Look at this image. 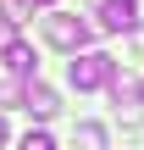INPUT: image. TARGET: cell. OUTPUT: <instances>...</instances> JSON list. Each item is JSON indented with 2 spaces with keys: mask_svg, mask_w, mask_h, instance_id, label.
<instances>
[{
  "mask_svg": "<svg viewBox=\"0 0 144 150\" xmlns=\"http://www.w3.org/2000/svg\"><path fill=\"white\" fill-rule=\"evenodd\" d=\"M22 111H33V117L44 122V117H55V111H61V100H55V89H50V83H39V78H33V83H28V106H22Z\"/></svg>",
  "mask_w": 144,
  "mask_h": 150,
  "instance_id": "obj_6",
  "label": "cell"
},
{
  "mask_svg": "<svg viewBox=\"0 0 144 150\" xmlns=\"http://www.w3.org/2000/svg\"><path fill=\"white\" fill-rule=\"evenodd\" d=\"M0 106H28V83L22 78H0Z\"/></svg>",
  "mask_w": 144,
  "mask_h": 150,
  "instance_id": "obj_8",
  "label": "cell"
},
{
  "mask_svg": "<svg viewBox=\"0 0 144 150\" xmlns=\"http://www.w3.org/2000/svg\"><path fill=\"white\" fill-rule=\"evenodd\" d=\"M17 150H55V139H50L44 128H28V134H22V145H17Z\"/></svg>",
  "mask_w": 144,
  "mask_h": 150,
  "instance_id": "obj_9",
  "label": "cell"
},
{
  "mask_svg": "<svg viewBox=\"0 0 144 150\" xmlns=\"http://www.w3.org/2000/svg\"><path fill=\"white\" fill-rule=\"evenodd\" d=\"M94 11H100V28L105 33H128L139 22V0H100Z\"/></svg>",
  "mask_w": 144,
  "mask_h": 150,
  "instance_id": "obj_3",
  "label": "cell"
},
{
  "mask_svg": "<svg viewBox=\"0 0 144 150\" xmlns=\"http://www.w3.org/2000/svg\"><path fill=\"white\" fill-rule=\"evenodd\" d=\"M0 56H6L11 78H28V83H33V72H39V56H33V45H28V39H6V45H0Z\"/></svg>",
  "mask_w": 144,
  "mask_h": 150,
  "instance_id": "obj_4",
  "label": "cell"
},
{
  "mask_svg": "<svg viewBox=\"0 0 144 150\" xmlns=\"http://www.w3.org/2000/svg\"><path fill=\"white\" fill-rule=\"evenodd\" d=\"M89 33H94V28H89L83 17H72V11H50V17H44V39H50L55 50H67V56H78V50L89 45Z\"/></svg>",
  "mask_w": 144,
  "mask_h": 150,
  "instance_id": "obj_2",
  "label": "cell"
},
{
  "mask_svg": "<svg viewBox=\"0 0 144 150\" xmlns=\"http://www.w3.org/2000/svg\"><path fill=\"white\" fill-rule=\"evenodd\" d=\"M33 6H55V0H33Z\"/></svg>",
  "mask_w": 144,
  "mask_h": 150,
  "instance_id": "obj_11",
  "label": "cell"
},
{
  "mask_svg": "<svg viewBox=\"0 0 144 150\" xmlns=\"http://www.w3.org/2000/svg\"><path fill=\"white\" fill-rule=\"evenodd\" d=\"M67 78H72L78 89H111L117 61H111L105 50H78V56H72V67H67Z\"/></svg>",
  "mask_w": 144,
  "mask_h": 150,
  "instance_id": "obj_1",
  "label": "cell"
},
{
  "mask_svg": "<svg viewBox=\"0 0 144 150\" xmlns=\"http://www.w3.org/2000/svg\"><path fill=\"white\" fill-rule=\"evenodd\" d=\"M72 150H105V128L100 122H78L72 128Z\"/></svg>",
  "mask_w": 144,
  "mask_h": 150,
  "instance_id": "obj_7",
  "label": "cell"
},
{
  "mask_svg": "<svg viewBox=\"0 0 144 150\" xmlns=\"http://www.w3.org/2000/svg\"><path fill=\"white\" fill-rule=\"evenodd\" d=\"M111 100H117L122 117H139V111H144V83H133V78L117 72V78H111Z\"/></svg>",
  "mask_w": 144,
  "mask_h": 150,
  "instance_id": "obj_5",
  "label": "cell"
},
{
  "mask_svg": "<svg viewBox=\"0 0 144 150\" xmlns=\"http://www.w3.org/2000/svg\"><path fill=\"white\" fill-rule=\"evenodd\" d=\"M6 139H11V134H6V122H0V150H6Z\"/></svg>",
  "mask_w": 144,
  "mask_h": 150,
  "instance_id": "obj_10",
  "label": "cell"
}]
</instances>
